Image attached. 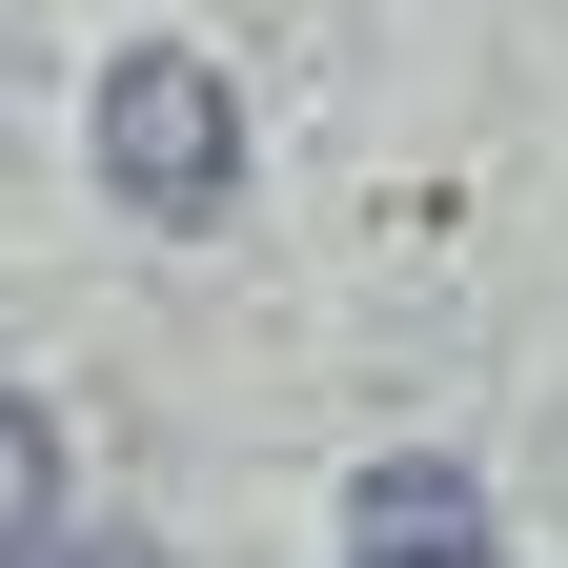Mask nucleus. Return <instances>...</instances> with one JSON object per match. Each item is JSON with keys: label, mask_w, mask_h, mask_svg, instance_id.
Here are the masks:
<instances>
[{"label": "nucleus", "mask_w": 568, "mask_h": 568, "mask_svg": "<svg viewBox=\"0 0 568 568\" xmlns=\"http://www.w3.org/2000/svg\"><path fill=\"white\" fill-rule=\"evenodd\" d=\"M224 183H244L224 61H183V41L102 61V203H122V224H224Z\"/></svg>", "instance_id": "f257e3e1"}, {"label": "nucleus", "mask_w": 568, "mask_h": 568, "mask_svg": "<svg viewBox=\"0 0 568 568\" xmlns=\"http://www.w3.org/2000/svg\"><path fill=\"white\" fill-rule=\"evenodd\" d=\"M41 528H61V426H41L21 386H0V568H21Z\"/></svg>", "instance_id": "f03ea898"}, {"label": "nucleus", "mask_w": 568, "mask_h": 568, "mask_svg": "<svg viewBox=\"0 0 568 568\" xmlns=\"http://www.w3.org/2000/svg\"><path fill=\"white\" fill-rule=\"evenodd\" d=\"M366 548H487V508L447 467H366Z\"/></svg>", "instance_id": "7ed1b4c3"}, {"label": "nucleus", "mask_w": 568, "mask_h": 568, "mask_svg": "<svg viewBox=\"0 0 568 568\" xmlns=\"http://www.w3.org/2000/svg\"><path fill=\"white\" fill-rule=\"evenodd\" d=\"M21 568H163V548H142V528H41Z\"/></svg>", "instance_id": "20e7f679"}, {"label": "nucleus", "mask_w": 568, "mask_h": 568, "mask_svg": "<svg viewBox=\"0 0 568 568\" xmlns=\"http://www.w3.org/2000/svg\"><path fill=\"white\" fill-rule=\"evenodd\" d=\"M366 568H487V548H366Z\"/></svg>", "instance_id": "39448f33"}]
</instances>
